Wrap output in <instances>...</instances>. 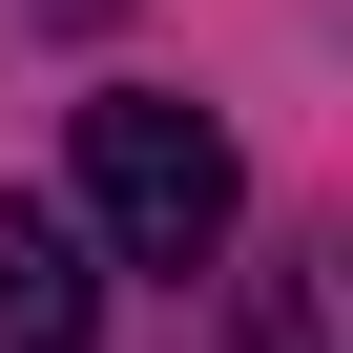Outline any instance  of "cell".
Masks as SVG:
<instances>
[{
	"label": "cell",
	"mask_w": 353,
	"mask_h": 353,
	"mask_svg": "<svg viewBox=\"0 0 353 353\" xmlns=\"http://www.w3.org/2000/svg\"><path fill=\"white\" fill-rule=\"evenodd\" d=\"M83 208H104V250H125V270H208V250H229V208H250V166H229V125H208V104L104 83V104H83Z\"/></svg>",
	"instance_id": "obj_1"
},
{
	"label": "cell",
	"mask_w": 353,
	"mask_h": 353,
	"mask_svg": "<svg viewBox=\"0 0 353 353\" xmlns=\"http://www.w3.org/2000/svg\"><path fill=\"white\" fill-rule=\"evenodd\" d=\"M83 332H104V270H83V229L0 188V353H83Z\"/></svg>",
	"instance_id": "obj_2"
},
{
	"label": "cell",
	"mask_w": 353,
	"mask_h": 353,
	"mask_svg": "<svg viewBox=\"0 0 353 353\" xmlns=\"http://www.w3.org/2000/svg\"><path fill=\"white\" fill-rule=\"evenodd\" d=\"M312 332H332V312H312V270H250V332H229V353H312Z\"/></svg>",
	"instance_id": "obj_3"
}]
</instances>
